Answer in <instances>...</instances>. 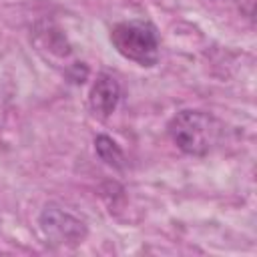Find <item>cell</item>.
<instances>
[{
  "label": "cell",
  "mask_w": 257,
  "mask_h": 257,
  "mask_svg": "<svg viewBox=\"0 0 257 257\" xmlns=\"http://www.w3.org/2000/svg\"><path fill=\"white\" fill-rule=\"evenodd\" d=\"M120 100V86H118V80L112 76V74H106V72H100L88 92V104H90V110L100 116V118H106L108 114H112V110L116 108Z\"/></svg>",
  "instance_id": "277c9868"
},
{
  "label": "cell",
  "mask_w": 257,
  "mask_h": 257,
  "mask_svg": "<svg viewBox=\"0 0 257 257\" xmlns=\"http://www.w3.org/2000/svg\"><path fill=\"white\" fill-rule=\"evenodd\" d=\"M42 235L52 245H78L86 235V225L56 205H46L38 217Z\"/></svg>",
  "instance_id": "3957f363"
},
{
  "label": "cell",
  "mask_w": 257,
  "mask_h": 257,
  "mask_svg": "<svg viewBox=\"0 0 257 257\" xmlns=\"http://www.w3.org/2000/svg\"><path fill=\"white\" fill-rule=\"evenodd\" d=\"M116 52L141 66H155L159 60V34L149 20L118 22L110 30Z\"/></svg>",
  "instance_id": "7a4b0ae2"
},
{
  "label": "cell",
  "mask_w": 257,
  "mask_h": 257,
  "mask_svg": "<svg viewBox=\"0 0 257 257\" xmlns=\"http://www.w3.org/2000/svg\"><path fill=\"white\" fill-rule=\"evenodd\" d=\"M171 141L187 155L203 157L211 153L221 137H223V124L205 110H181L177 112L169 124H167Z\"/></svg>",
  "instance_id": "6da1fadb"
},
{
  "label": "cell",
  "mask_w": 257,
  "mask_h": 257,
  "mask_svg": "<svg viewBox=\"0 0 257 257\" xmlns=\"http://www.w3.org/2000/svg\"><path fill=\"white\" fill-rule=\"evenodd\" d=\"M94 151L100 157V161H104L106 165L114 167V169H122L124 165V155L120 151V147L106 135H98L94 139Z\"/></svg>",
  "instance_id": "5b68a950"
}]
</instances>
